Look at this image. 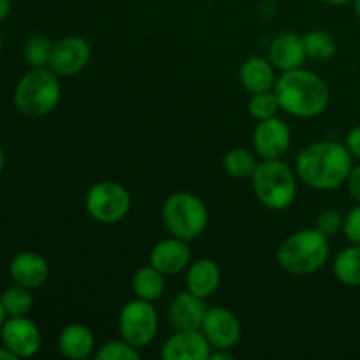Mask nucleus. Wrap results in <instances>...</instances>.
<instances>
[{
  "label": "nucleus",
  "instance_id": "38",
  "mask_svg": "<svg viewBox=\"0 0 360 360\" xmlns=\"http://www.w3.org/2000/svg\"><path fill=\"white\" fill-rule=\"evenodd\" d=\"M6 319H7V315H6V309H4V306H2V301H0V329H2V326H4V322H6Z\"/></svg>",
  "mask_w": 360,
  "mask_h": 360
},
{
  "label": "nucleus",
  "instance_id": "16",
  "mask_svg": "<svg viewBox=\"0 0 360 360\" xmlns=\"http://www.w3.org/2000/svg\"><path fill=\"white\" fill-rule=\"evenodd\" d=\"M206 313L207 306L206 302H204V299L186 290L176 295V297L169 302L167 319L174 330L200 329Z\"/></svg>",
  "mask_w": 360,
  "mask_h": 360
},
{
  "label": "nucleus",
  "instance_id": "5",
  "mask_svg": "<svg viewBox=\"0 0 360 360\" xmlns=\"http://www.w3.org/2000/svg\"><path fill=\"white\" fill-rule=\"evenodd\" d=\"M250 179L257 200L267 210H288L297 197L299 178L295 169L281 162V158L262 160Z\"/></svg>",
  "mask_w": 360,
  "mask_h": 360
},
{
  "label": "nucleus",
  "instance_id": "17",
  "mask_svg": "<svg viewBox=\"0 0 360 360\" xmlns=\"http://www.w3.org/2000/svg\"><path fill=\"white\" fill-rule=\"evenodd\" d=\"M304 60L306 51L304 44H302V35L294 34V32H281L271 42L269 62L280 72L299 69L302 67Z\"/></svg>",
  "mask_w": 360,
  "mask_h": 360
},
{
  "label": "nucleus",
  "instance_id": "13",
  "mask_svg": "<svg viewBox=\"0 0 360 360\" xmlns=\"http://www.w3.org/2000/svg\"><path fill=\"white\" fill-rule=\"evenodd\" d=\"M213 347L200 329L176 330L160 348L164 360H210Z\"/></svg>",
  "mask_w": 360,
  "mask_h": 360
},
{
  "label": "nucleus",
  "instance_id": "22",
  "mask_svg": "<svg viewBox=\"0 0 360 360\" xmlns=\"http://www.w3.org/2000/svg\"><path fill=\"white\" fill-rule=\"evenodd\" d=\"M334 276L347 287H360V245L352 243L338 253L333 264Z\"/></svg>",
  "mask_w": 360,
  "mask_h": 360
},
{
  "label": "nucleus",
  "instance_id": "32",
  "mask_svg": "<svg viewBox=\"0 0 360 360\" xmlns=\"http://www.w3.org/2000/svg\"><path fill=\"white\" fill-rule=\"evenodd\" d=\"M345 146L348 148L352 157L360 160V125L354 127V129L347 134V137H345Z\"/></svg>",
  "mask_w": 360,
  "mask_h": 360
},
{
  "label": "nucleus",
  "instance_id": "4",
  "mask_svg": "<svg viewBox=\"0 0 360 360\" xmlns=\"http://www.w3.org/2000/svg\"><path fill=\"white\" fill-rule=\"evenodd\" d=\"M14 105L30 118H42L56 109L62 98V84L49 67L30 69L14 88Z\"/></svg>",
  "mask_w": 360,
  "mask_h": 360
},
{
  "label": "nucleus",
  "instance_id": "15",
  "mask_svg": "<svg viewBox=\"0 0 360 360\" xmlns=\"http://www.w3.org/2000/svg\"><path fill=\"white\" fill-rule=\"evenodd\" d=\"M9 276L13 283L35 290L48 281L49 264L41 253L25 250L11 259Z\"/></svg>",
  "mask_w": 360,
  "mask_h": 360
},
{
  "label": "nucleus",
  "instance_id": "20",
  "mask_svg": "<svg viewBox=\"0 0 360 360\" xmlns=\"http://www.w3.org/2000/svg\"><path fill=\"white\" fill-rule=\"evenodd\" d=\"M239 79L245 86L246 91L250 94H262V91L274 90L276 84V69L269 58H262V56H252V58L245 60L239 69Z\"/></svg>",
  "mask_w": 360,
  "mask_h": 360
},
{
  "label": "nucleus",
  "instance_id": "18",
  "mask_svg": "<svg viewBox=\"0 0 360 360\" xmlns=\"http://www.w3.org/2000/svg\"><path fill=\"white\" fill-rule=\"evenodd\" d=\"M186 290L199 297H211L221 285V269L213 259H197L186 267Z\"/></svg>",
  "mask_w": 360,
  "mask_h": 360
},
{
  "label": "nucleus",
  "instance_id": "24",
  "mask_svg": "<svg viewBox=\"0 0 360 360\" xmlns=\"http://www.w3.org/2000/svg\"><path fill=\"white\" fill-rule=\"evenodd\" d=\"M225 172L236 179H248L257 169V160L253 153L246 148H232L224 155L221 160Z\"/></svg>",
  "mask_w": 360,
  "mask_h": 360
},
{
  "label": "nucleus",
  "instance_id": "12",
  "mask_svg": "<svg viewBox=\"0 0 360 360\" xmlns=\"http://www.w3.org/2000/svg\"><path fill=\"white\" fill-rule=\"evenodd\" d=\"M292 144L290 127L278 116L260 120L253 130V150L264 158H281Z\"/></svg>",
  "mask_w": 360,
  "mask_h": 360
},
{
  "label": "nucleus",
  "instance_id": "40",
  "mask_svg": "<svg viewBox=\"0 0 360 360\" xmlns=\"http://www.w3.org/2000/svg\"><path fill=\"white\" fill-rule=\"evenodd\" d=\"M2 49H4V39L2 35H0V53H2Z\"/></svg>",
  "mask_w": 360,
  "mask_h": 360
},
{
  "label": "nucleus",
  "instance_id": "34",
  "mask_svg": "<svg viewBox=\"0 0 360 360\" xmlns=\"http://www.w3.org/2000/svg\"><path fill=\"white\" fill-rule=\"evenodd\" d=\"M11 6H13V2H11V0H0V23H2L7 16H9Z\"/></svg>",
  "mask_w": 360,
  "mask_h": 360
},
{
  "label": "nucleus",
  "instance_id": "6",
  "mask_svg": "<svg viewBox=\"0 0 360 360\" xmlns=\"http://www.w3.org/2000/svg\"><path fill=\"white\" fill-rule=\"evenodd\" d=\"M162 221L171 236L193 241L206 231L210 211L195 193L174 192L162 204Z\"/></svg>",
  "mask_w": 360,
  "mask_h": 360
},
{
  "label": "nucleus",
  "instance_id": "33",
  "mask_svg": "<svg viewBox=\"0 0 360 360\" xmlns=\"http://www.w3.org/2000/svg\"><path fill=\"white\" fill-rule=\"evenodd\" d=\"M231 350H221V348H213L211 350L210 360H232V354H229Z\"/></svg>",
  "mask_w": 360,
  "mask_h": 360
},
{
  "label": "nucleus",
  "instance_id": "3",
  "mask_svg": "<svg viewBox=\"0 0 360 360\" xmlns=\"http://www.w3.org/2000/svg\"><path fill=\"white\" fill-rule=\"evenodd\" d=\"M330 255L329 238L311 229L292 232L278 248V264L281 269L294 276H308L327 264Z\"/></svg>",
  "mask_w": 360,
  "mask_h": 360
},
{
  "label": "nucleus",
  "instance_id": "8",
  "mask_svg": "<svg viewBox=\"0 0 360 360\" xmlns=\"http://www.w3.org/2000/svg\"><path fill=\"white\" fill-rule=\"evenodd\" d=\"M120 338L136 348H146L158 330V313L153 302L134 297L122 308L118 316Z\"/></svg>",
  "mask_w": 360,
  "mask_h": 360
},
{
  "label": "nucleus",
  "instance_id": "30",
  "mask_svg": "<svg viewBox=\"0 0 360 360\" xmlns=\"http://www.w3.org/2000/svg\"><path fill=\"white\" fill-rule=\"evenodd\" d=\"M343 234L354 245H360V202L345 214Z\"/></svg>",
  "mask_w": 360,
  "mask_h": 360
},
{
  "label": "nucleus",
  "instance_id": "10",
  "mask_svg": "<svg viewBox=\"0 0 360 360\" xmlns=\"http://www.w3.org/2000/svg\"><path fill=\"white\" fill-rule=\"evenodd\" d=\"M90 58L91 48L86 39L79 35H69L53 44L49 69L56 76H76L88 65Z\"/></svg>",
  "mask_w": 360,
  "mask_h": 360
},
{
  "label": "nucleus",
  "instance_id": "25",
  "mask_svg": "<svg viewBox=\"0 0 360 360\" xmlns=\"http://www.w3.org/2000/svg\"><path fill=\"white\" fill-rule=\"evenodd\" d=\"M0 301H2L7 316H27L34 308V295H32L30 288H25L16 283L2 292Z\"/></svg>",
  "mask_w": 360,
  "mask_h": 360
},
{
  "label": "nucleus",
  "instance_id": "7",
  "mask_svg": "<svg viewBox=\"0 0 360 360\" xmlns=\"http://www.w3.org/2000/svg\"><path fill=\"white\" fill-rule=\"evenodd\" d=\"M132 199L122 183L98 181L90 186L84 195V210L95 221L104 225H115L125 220L129 214Z\"/></svg>",
  "mask_w": 360,
  "mask_h": 360
},
{
  "label": "nucleus",
  "instance_id": "27",
  "mask_svg": "<svg viewBox=\"0 0 360 360\" xmlns=\"http://www.w3.org/2000/svg\"><path fill=\"white\" fill-rule=\"evenodd\" d=\"M280 109V102H278L276 94L273 90L262 91V94H252V97H250L248 112L257 122L273 118V116L278 115Z\"/></svg>",
  "mask_w": 360,
  "mask_h": 360
},
{
  "label": "nucleus",
  "instance_id": "11",
  "mask_svg": "<svg viewBox=\"0 0 360 360\" xmlns=\"http://www.w3.org/2000/svg\"><path fill=\"white\" fill-rule=\"evenodd\" d=\"M200 330L207 338L211 347L221 348V350H232L239 343L243 334L238 316L231 309L221 308V306L207 308Z\"/></svg>",
  "mask_w": 360,
  "mask_h": 360
},
{
  "label": "nucleus",
  "instance_id": "31",
  "mask_svg": "<svg viewBox=\"0 0 360 360\" xmlns=\"http://www.w3.org/2000/svg\"><path fill=\"white\" fill-rule=\"evenodd\" d=\"M345 185H347V190L348 193H350L352 199H354L355 202H360V164H354Z\"/></svg>",
  "mask_w": 360,
  "mask_h": 360
},
{
  "label": "nucleus",
  "instance_id": "29",
  "mask_svg": "<svg viewBox=\"0 0 360 360\" xmlns=\"http://www.w3.org/2000/svg\"><path fill=\"white\" fill-rule=\"evenodd\" d=\"M343 224L345 217L336 210H326L322 213H319V217L315 218V225L313 227L319 232H322L326 238H334L340 232H343Z\"/></svg>",
  "mask_w": 360,
  "mask_h": 360
},
{
  "label": "nucleus",
  "instance_id": "39",
  "mask_svg": "<svg viewBox=\"0 0 360 360\" xmlns=\"http://www.w3.org/2000/svg\"><path fill=\"white\" fill-rule=\"evenodd\" d=\"M354 13L360 21V0H354Z\"/></svg>",
  "mask_w": 360,
  "mask_h": 360
},
{
  "label": "nucleus",
  "instance_id": "19",
  "mask_svg": "<svg viewBox=\"0 0 360 360\" xmlns=\"http://www.w3.org/2000/svg\"><path fill=\"white\" fill-rule=\"evenodd\" d=\"M58 350L65 359H88L95 352V334L83 323H69L58 334Z\"/></svg>",
  "mask_w": 360,
  "mask_h": 360
},
{
  "label": "nucleus",
  "instance_id": "21",
  "mask_svg": "<svg viewBox=\"0 0 360 360\" xmlns=\"http://www.w3.org/2000/svg\"><path fill=\"white\" fill-rule=\"evenodd\" d=\"M165 274H162L157 267L143 266L134 273L132 276V292L134 297L144 299V301L155 302L165 294Z\"/></svg>",
  "mask_w": 360,
  "mask_h": 360
},
{
  "label": "nucleus",
  "instance_id": "14",
  "mask_svg": "<svg viewBox=\"0 0 360 360\" xmlns=\"http://www.w3.org/2000/svg\"><path fill=\"white\" fill-rule=\"evenodd\" d=\"M192 262V250L188 241L171 236L162 239L151 248L150 264L165 276H174L185 271Z\"/></svg>",
  "mask_w": 360,
  "mask_h": 360
},
{
  "label": "nucleus",
  "instance_id": "2",
  "mask_svg": "<svg viewBox=\"0 0 360 360\" xmlns=\"http://www.w3.org/2000/svg\"><path fill=\"white\" fill-rule=\"evenodd\" d=\"M281 111L295 118H316L329 108L330 91L326 81L308 69L287 70L274 84Z\"/></svg>",
  "mask_w": 360,
  "mask_h": 360
},
{
  "label": "nucleus",
  "instance_id": "1",
  "mask_svg": "<svg viewBox=\"0 0 360 360\" xmlns=\"http://www.w3.org/2000/svg\"><path fill=\"white\" fill-rule=\"evenodd\" d=\"M354 167V157L336 141H316L299 151L295 158V174L299 181L320 192L336 190L347 183Z\"/></svg>",
  "mask_w": 360,
  "mask_h": 360
},
{
  "label": "nucleus",
  "instance_id": "36",
  "mask_svg": "<svg viewBox=\"0 0 360 360\" xmlns=\"http://www.w3.org/2000/svg\"><path fill=\"white\" fill-rule=\"evenodd\" d=\"M6 150H4V146L0 144V174L4 172V169H6Z\"/></svg>",
  "mask_w": 360,
  "mask_h": 360
},
{
  "label": "nucleus",
  "instance_id": "37",
  "mask_svg": "<svg viewBox=\"0 0 360 360\" xmlns=\"http://www.w3.org/2000/svg\"><path fill=\"white\" fill-rule=\"evenodd\" d=\"M322 2L329 4V6H347V4L354 2V0H322Z\"/></svg>",
  "mask_w": 360,
  "mask_h": 360
},
{
  "label": "nucleus",
  "instance_id": "9",
  "mask_svg": "<svg viewBox=\"0 0 360 360\" xmlns=\"http://www.w3.org/2000/svg\"><path fill=\"white\" fill-rule=\"evenodd\" d=\"M0 340L7 350L18 359H30L42 347V334L39 327L27 316H9L0 329Z\"/></svg>",
  "mask_w": 360,
  "mask_h": 360
},
{
  "label": "nucleus",
  "instance_id": "23",
  "mask_svg": "<svg viewBox=\"0 0 360 360\" xmlns=\"http://www.w3.org/2000/svg\"><path fill=\"white\" fill-rule=\"evenodd\" d=\"M306 58L313 62H327L336 55V39L327 30H311L302 35Z\"/></svg>",
  "mask_w": 360,
  "mask_h": 360
},
{
  "label": "nucleus",
  "instance_id": "26",
  "mask_svg": "<svg viewBox=\"0 0 360 360\" xmlns=\"http://www.w3.org/2000/svg\"><path fill=\"white\" fill-rule=\"evenodd\" d=\"M53 44L48 37L41 34H34L27 39L23 48V58L32 69H39V67H49V60H51Z\"/></svg>",
  "mask_w": 360,
  "mask_h": 360
},
{
  "label": "nucleus",
  "instance_id": "28",
  "mask_svg": "<svg viewBox=\"0 0 360 360\" xmlns=\"http://www.w3.org/2000/svg\"><path fill=\"white\" fill-rule=\"evenodd\" d=\"M95 359L98 360H137L141 359L139 348L132 347L125 340L108 341L95 352Z\"/></svg>",
  "mask_w": 360,
  "mask_h": 360
},
{
  "label": "nucleus",
  "instance_id": "35",
  "mask_svg": "<svg viewBox=\"0 0 360 360\" xmlns=\"http://www.w3.org/2000/svg\"><path fill=\"white\" fill-rule=\"evenodd\" d=\"M0 360H18V357L2 345V347H0Z\"/></svg>",
  "mask_w": 360,
  "mask_h": 360
}]
</instances>
